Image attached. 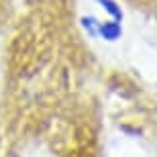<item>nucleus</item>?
Segmentation results:
<instances>
[{"mask_svg":"<svg viewBox=\"0 0 157 157\" xmlns=\"http://www.w3.org/2000/svg\"><path fill=\"white\" fill-rule=\"evenodd\" d=\"M98 35L106 41H117L122 35L121 21H106V23H98Z\"/></svg>","mask_w":157,"mask_h":157,"instance_id":"1","label":"nucleus"},{"mask_svg":"<svg viewBox=\"0 0 157 157\" xmlns=\"http://www.w3.org/2000/svg\"><path fill=\"white\" fill-rule=\"evenodd\" d=\"M96 2H98L100 8L106 10L114 21H122V8L118 6V2H114V0H96Z\"/></svg>","mask_w":157,"mask_h":157,"instance_id":"2","label":"nucleus"},{"mask_svg":"<svg viewBox=\"0 0 157 157\" xmlns=\"http://www.w3.org/2000/svg\"><path fill=\"white\" fill-rule=\"evenodd\" d=\"M82 27L88 31L90 37H98V21L94 17H84L82 18Z\"/></svg>","mask_w":157,"mask_h":157,"instance_id":"3","label":"nucleus"}]
</instances>
